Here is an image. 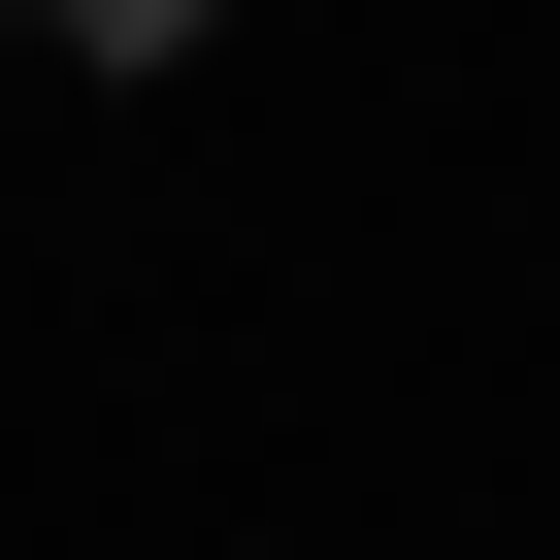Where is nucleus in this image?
Returning a JSON list of instances; mask_svg holds the SVG:
<instances>
[{
	"mask_svg": "<svg viewBox=\"0 0 560 560\" xmlns=\"http://www.w3.org/2000/svg\"><path fill=\"white\" fill-rule=\"evenodd\" d=\"M34 34H67V67H132V100H165V67H198V34H231V0H34Z\"/></svg>",
	"mask_w": 560,
	"mask_h": 560,
	"instance_id": "1",
	"label": "nucleus"
},
{
	"mask_svg": "<svg viewBox=\"0 0 560 560\" xmlns=\"http://www.w3.org/2000/svg\"><path fill=\"white\" fill-rule=\"evenodd\" d=\"M0 34H34V0H0Z\"/></svg>",
	"mask_w": 560,
	"mask_h": 560,
	"instance_id": "2",
	"label": "nucleus"
}]
</instances>
